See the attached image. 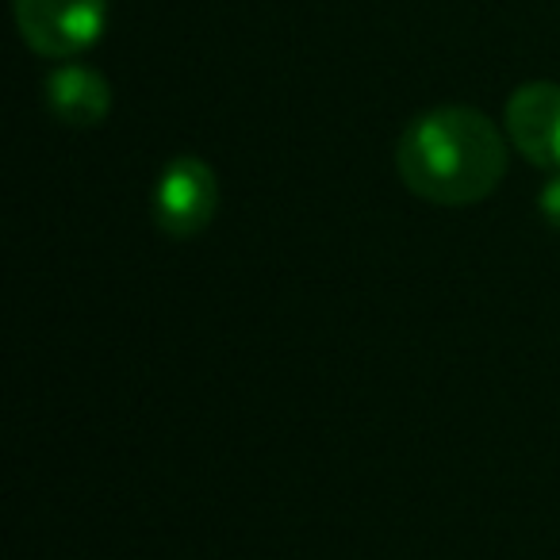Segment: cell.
Segmentation results:
<instances>
[{"mask_svg":"<svg viewBox=\"0 0 560 560\" xmlns=\"http://www.w3.org/2000/svg\"><path fill=\"white\" fill-rule=\"evenodd\" d=\"M396 170L419 200L468 208L488 200L506 177V142L483 112L445 104L422 112L404 127Z\"/></svg>","mask_w":560,"mask_h":560,"instance_id":"obj_1","label":"cell"},{"mask_svg":"<svg viewBox=\"0 0 560 560\" xmlns=\"http://www.w3.org/2000/svg\"><path fill=\"white\" fill-rule=\"evenodd\" d=\"M20 39L43 58H78L104 35L108 0H12Z\"/></svg>","mask_w":560,"mask_h":560,"instance_id":"obj_2","label":"cell"},{"mask_svg":"<svg viewBox=\"0 0 560 560\" xmlns=\"http://www.w3.org/2000/svg\"><path fill=\"white\" fill-rule=\"evenodd\" d=\"M215 208H219L215 170L203 158L192 154H180L165 165L154 185V200H150L154 223L170 238H192V234H200L211 223Z\"/></svg>","mask_w":560,"mask_h":560,"instance_id":"obj_3","label":"cell"},{"mask_svg":"<svg viewBox=\"0 0 560 560\" xmlns=\"http://www.w3.org/2000/svg\"><path fill=\"white\" fill-rule=\"evenodd\" d=\"M506 139L537 170L560 173V85L529 81L506 101Z\"/></svg>","mask_w":560,"mask_h":560,"instance_id":"obj_4","label":"cell"},{"mask_svg":"<svg viewBox=\"0 0 560 560\" xmlns=\"http://www.w3.org/2000/svg\"><path fill=\"white\" fill-rule=\"evenodd\" d=\"M47 104L55 119L70 127H96L112 112V89L93 66H62L47 78Z\"/></svg>","mask_w":560,"mask_h":560,"instance_id":"obj_5","label":"cell"},{"mask_svg":"<svg viewBox=\"0 0 560 560\" xmlns=\"http://www.w3.org/2000/svg\"><path fill=\"white\" fill-rule=\"evenodd\" d=\"M537 208H541L545 223L557 226V231H560V173H557V177H552V180H545L541 200H537Z\"/></svg>","mask_w":560,"mask_h":560,"instance_id":"obj_6","label":"cell"}]
</instances>
